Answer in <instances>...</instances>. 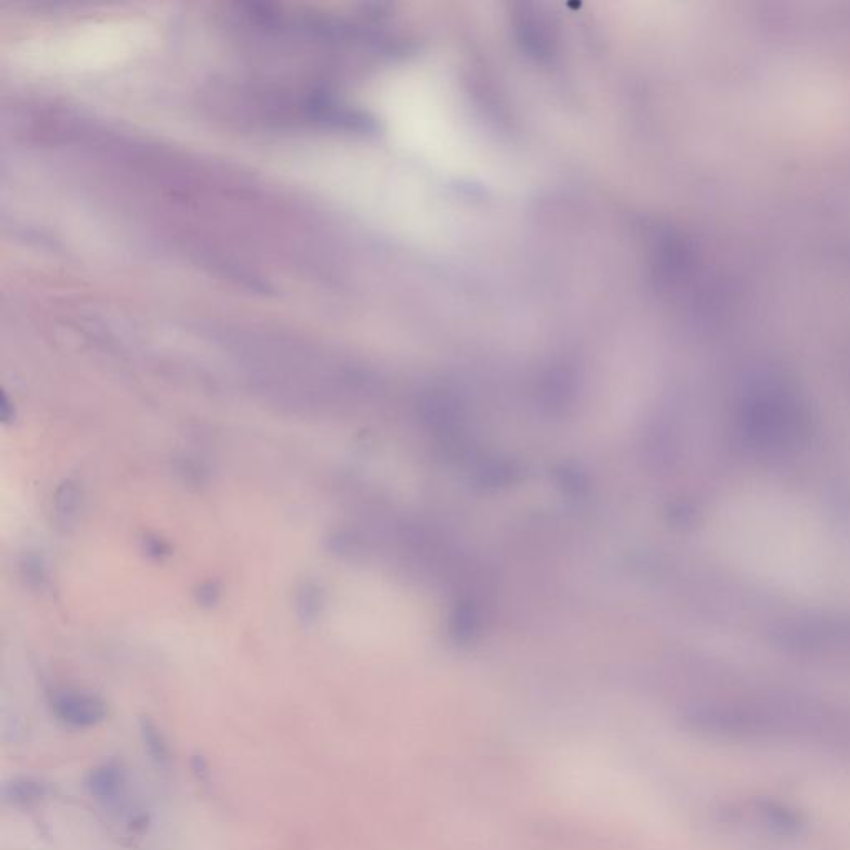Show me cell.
Here are the masks:
<instances>
[{
    "label": "cell",
    "mask_w": 850,
    "mask_h": 850,
    "mask_svg": "<svg viewBox=\"0 0 850 850\" xmlns=\"http://www.w3.org/2000/svg\"><path fill=\"white\" fill-rule=\"evenodd\" d=\"M452 635L459 643H469L474 640L475 633L479 630V616L475 613L474 608L469 605H462L455 611L452 618Z\"/></svg>",
    "instance_id": "ba28073f"
},
{
    "label": "cell",
    "mask_w": 850,
    "mask_h": 850,
    "mask_svg": "<svg viewBox=\"0 0 850 850\" xmlns=\"http://www.w3.org/2000/svg\"><path fill=\"white\" fill-rule=\"evenodd\" d=\"M52 709L57 719L70 728H93L107 718L102 699L82 691H60L52 698Z\"/></svg>",
    "instance_id": "7a4b0ae2"
},
{
    "label": "cell",
    "mask_w": 850,
    "mask_h": 850,
    "mask_svg": "<svg viewBox=\"0 0 850 850\" xmlns=\"http://www.w3.org/2000/svg\"><path fill=\"white\" fill-rule=\"evenodd\" d=\"M45 794H47V786L34 777H17L4 787L5 799L14 804H30V802L39 801Z\"/></svg>",
    "instance_id": "8992f818"
},
{
    "label": "cell",
    "mask_w": 850,
    "mask_h": 850,
    "mask_svg": "<svg viewBox=\"0 0 850 850\" xmlns=\"http://www.w3.org/2000/svg\"><path fill=\"white\" fill-rule=\"evenodd\" d=\"M479 474L480 482L487 487H502L515 482L518 472H515L510 464L494 462V464L485 465V469L480 470Z\"/></svg>",
    "instance_id": "9c48e42d"
},
{
    "label": "cell",
    "mask_w": 850,
    "mask_h": 850,
    "mask_svg": "<svg viewBox=\"0 0 850 850\" xmlns=\"http://www.w3.org/2000/svg\"><path fill=\"white\" fill-rule=\"evenodd\" d=\"M140 734H142L143 746L150 754V758L158 766H167L170 763V748H168L167 739L163 736L162 731L157 728V724L148 718H143L142 723H140Z\"/></svg>",
    "instance_id": "52a82bcc"
},
{
    "label": "cell",
    "mask_w": 850,
    "mask_h": 850,
    "mask_svg": "<svg viewBox=\"0 0 850 850\" xmlns=\"http://www.w3.org/2000/svg\"><path fill=\"white\" fill-rule=\"evenodd\" d=\"M753 814L759 826L776 836H799L806 826V819L801 812L771 799H759L754 802Z\"/></svg>",
    "instance_id": "3957f363"
},
{
    "label": "cell",
    "mask_w": 850,
    "mask_h": 850,
    "mask_svg": "<svg viewBox=\"0 0 850 850\" xmlns=\"http://www.w3.org/2000/svg\"><path fill=\"white\" fill-rule=\"evenodd\" d=\"M693 733L724 743H801L850 749V714L801 703H709L686 709Z\"/></svg>",
    "instance_id": "6da1fadb"
},
{
    "label": "cell",
    "mask_w": 850,
    "mask_h": 850,
    "mask_svg": "<svg viewBox=\"0 0 850 850\" xmlns=\"http://www.w3.org/2000/svg\"><path fill=\"white\" fill-rule=\"evenodd\" d=\"M90 796L95 797L97 801L103 804H112L117 802L118 797L122 796L123 786H125V771L122 766L117 763H103L100 766L93 767L92 771L88 772L85 779Z\"/></svg>",
    "instance_id": "277c9868"
},
{
    "label": "cell",
    "mask_w": 850,
    "mask_h": 850,
    "mask_svg": "<svg viewBox=\"0 0 850 850\" xmlns=\"http://www.w3.org/2000/svg\"><path fill=\"white\" fill-rule=\"evenodd\" d=\"M301 600H299V608L303 610V618L306 620H313L314 616L318 615L319 611V598H318V590H314V588L306 587L301 593Z\"/></svg>",
    "instance_id": "8fae6325"
},
{
    "label": "cell",
    "mask_w": 850,
    "mask_h": 850,
    "mask_svg": "<svg viewBox=\"0 0 850 850\" xmlns=\"http://www.w3.org/2000/svg\"><path fill=\"white\" fill-rule=\"evenodd\" d=\"M421 414L424 421L444 437L445 434L449 439L455 437L454 432L459 429L460 409L454 397L430 394L422 401Z\"/></svg>",
    "instance_id": "5b68a950"
},
{
    "label": "cell",
    "mask_w": 850,
    "mask_h": 850,
    "mask_svg": "<svg viewBox=\"0 0 850 850\" xmlns=\"http://www.w3.org/2000/svg\"><path fill=\"white\" fill-rule=\"evenodd\" d=\"M558 475H560V484L565 487L568 494H585V490H587V480H585V477H583L580 472H577V470L563 469L562 472H558Z\"/></svg>",
    "instance_id": "30bf717a"
}]
</instances>
